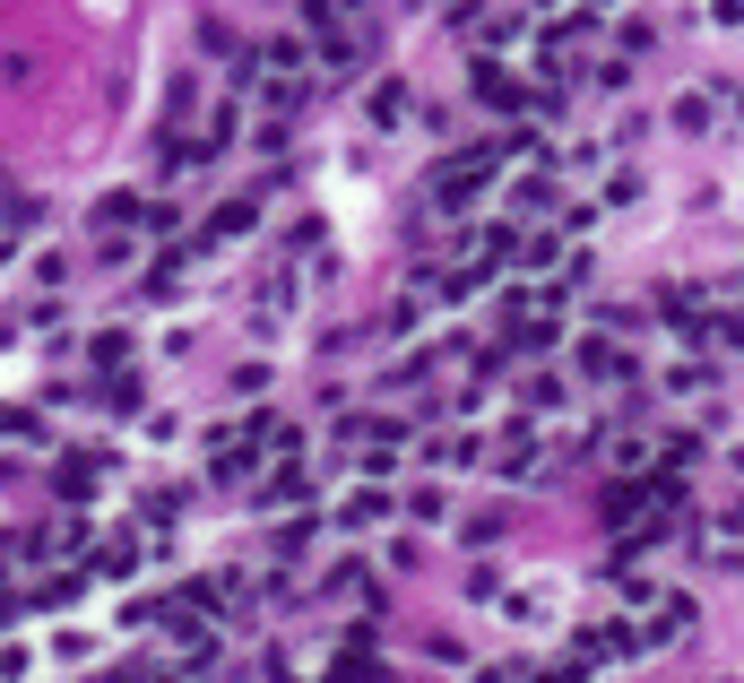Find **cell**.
Masks as SVG:
<instances>
[{
  "instance_id": "obj_1",
  "label": "cell",
  "mask_w": 744,
  "mask_h": 683,
  "mask_svg": "<svg viewBox=\"0 0 744 683\" xmlns=\"http://www.w3.org/2000/svg\"><path fill=\"white\" fill-rule=\"evenodd\" d=\"M649 502H658L649 484H607V519H640Z\"/></svg>"
},
{
  "instance_id": "obj_2",
  "label": "cell",
  "mask_w": 744,
  "mask_h": 683,
  "mask_svg": "<svg viewBox=\"0 0 744 683\" xmlns=\"http://www.w3.org/2000/svg\"><path fill=\"white\" fill-rule=\"evenodd\" d=\"M96 571H105V579H122V571H139V537H113V546L96 554Z\"/></svg>"
},
{
  "instance_id": "obj_3",
  "label": "cell",
  "mask_w": 744,
  "mask_h": 683,
  "mask_svg": "<svg viewBox=\"0 0 744 683\" xmlns=\"http://www.w3.org/2000/svg\"><path fill=\"white\" fill-rule=\"evenodd\" d=\"M477 96H485V105H519V87H511V79H494L485 61H477Z\"/></svg>"
},
{
  "instance_id": "obj_4",
  "label": "cell",
  "mask_w": 744,
  "mask_h": 683,
  "mask_svg": "<svg viewBox=\"0 0 744 683\" xmlns=\"http://www.w3.org/2000/svg\"><path fill=\"white\" fill-rule=\"evenodd\" d=\"M372 121H407V87H381L372 96Z\"/></svg>"
},
{
  "instance_id": "obj_5",
  "label": "cell",
  "mask_w": 744,
  "mask_h": 683,
  "mask_svg": "<svg viewBox=\"0 0 744 683\" xmlns=\"http://www.w3.org/2000/svg\"><path fill=\"white\" fill-rule=\"evenodd\" d=\"M675 130H710V105L701 96H675Z\"/></svg>"
},
{
  "instance_id": "obj_6",
  "label": "cell",
  "mask_w": 744,
  "mask_h": 683,
  "mask_svg": "<svg viewBox=\"0 0 744 683\" xmlns=\"http://www.w3.org/2000/svg\"><path fill=\"white\" fill-rule=\"evenodd\" d=\"M580 363H589V372H623V355H615L607 338H589V346H580Z\"/></svg>"
},
{
  "instance_id": "obj_7",
  "label": "cell",
  "mask_w": 744,
  "mask_h": 683,
  "mask_svg": "<svg viewBox=\"0 0 744 683\" xmlns=\"http://www.w3.org/2000/svg\"><path fill=\"white\" fill-rule=\"evenodd\" d=\"M251 226V200H226V208H217V226H208V233H243Z\"/></svg>"
},
{
  "instance_id": "obj_8",
  "label": "cell",
  "mask_w": 744,
  "mask_h": 683,
  "mask_svg": "<svg viewBox=\"0 0 744 683\" xmlns=\"http://www.w3.org/2000/svg\"><path fill=\"white\" fill-rule=\"evenodd\" d=\"M477 683H511V675H502V667H485V675H477Z\"/></svg>"
}]
</instances>
